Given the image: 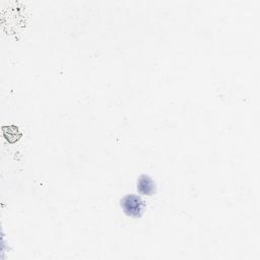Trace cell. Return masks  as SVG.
I'll return each mask as SVG.
<instances>
[{
  "label": "cell",
  "instance_id": "6da1fadb",
  "mask_svg": "<svg viewBox=\"0 0 260 260\" xmlns=\"http://www.w3.org/2000/svg\"><path fill=\"white\" fill-rule=\"evenodd\" d=\"M120 205L125 214L136 218L142 215L145 208V203L143 199L135 194L125 195L120 200Z\"/></svg>",
  "mask_w": 260,
  "mask_h": 260
},
{
  "label": "cell",
  "instance_id": "7a4b0ae2",
  "mask_svg": "<svg viewBox=\"0 0 260 260\" xmlns=\"http://www.w3.org/2000/svg\"><path fill=\"white\" fill-rule=\"evenodd\" d=\"M155 183L148 175H141L137 181V190L143 195H152L155 193Z\"/></svg>",
  "mask_w": 260,
  "mask_h": 260
}]
</instances>
